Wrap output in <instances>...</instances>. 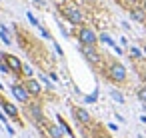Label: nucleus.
Wrapping results in <instances>:
<instances>
[{
    "label": "nucleus",
    "instance_id": "aec40b11",
    "mask_svg": "<svg viewBox=\"0 0 146 138\" xmlns=\"http://www.w3.org/2000/svg\"><path fill=\"white\" fill-rule=\"evenodd\" d=\"M0 122H2L4 126H8V116H6V114H4L2 110H0Z\"/></svg>",
    "mask_w": 146,
    "mask_h": 138
},
{
    "label": "nucleus",
    "instance_id": "1a4fd4ad",
    "mask_svg": "<svg viewBox=\"0 0 146 138\" xmlns=\"http://www.w3.org/2000/svg\"><path fill=\"white\" fill-rule=\"evenodd\" d=\"M0 106H2L4 114H6L8 118H12V120L20 122V112H18V108H16L14 104H10V102H8L6 98H0Z\"/></svg>",
    "mask_w": 146,
    "mask_h": 138
},
{
    "label": "nucleus",
    "instance_id": "f3484780",
    "mask_svg": "<svg viewBox=\"0 0 146 138\" xmlns=\"http://www.w3.org/2000/svg\"><path fill=\"white\" fill-rule=\"evenodd\" d=\"M110 96H112V98H114L118 104H124V96H122L118 90H112V92H110Z\"/></svg>",
    "mask_w": 146,
    "mask_h": 138
},
{
    "label": "nucleus",
    "instance_id": "4468645a",
    "mask_svg": "<svg viewBox=\"0 0 146 138\" xmlns=\"http://www.w3.org/2000/svg\"><path fill=\"white\" fill-rule=\"evenodd\" d=\"M0 38H2V42H4L6 46H10V44H12V38L8 36V32H6L4 28H2V30H0Z\"/></svg>",
    "mask_w": 146,
    "mask_h": 138
},
{
    "label": "nucleus",
    "instance_id": "39448f33",
    "mask_svg": "<svg viewBox=\"0 0 146 138\" xmlns=\"http://www.w3.org/2000/svg\"><path fill=\"white\" fill-rule=\"evenodd\" d=\"M26 112H28V116H30L36 124H46L44 110H42V106H40L38 102H30V104H26Z\"/></svg>",
    "mask_w": 146,
    "mask_h": 138
},
{
    "label": "nucleus",
    "instance_id": "2eb2a0df",
    "mask_svg": "<svg viewBox=\"0 0 146 138\" xmlns=\"http://www.w3.org/2000/svg\"><path fill=\"white\" fill-rule=\"evenodd\" d=\"M32 74H34V70H32V66H28V64H24V66H22V76H24V78H32Z\"/></svg>",
    "mask_w": 146,
    "mask_h": 138
},
{
    "label": "nucleus",
    "instance_id": "f8f14e48",
    "mask_svg": "<svg viewBox=\"0 0 146 138\" xmlns=\"http://www.w3.org/2000/svg\"><path fill=\"white\" fill-rule=\"evenodd\" d=\"M130 18L136 20V22H146V10L142 6H134L130 10Z\"/></svg>",
    "mask_w": 146,
    "mask_h": 138
},
{
    "label": "nucleus",
    "instance_id": "393cba45",
    "mask_svg": "<svg viewBox=\"0 0 146 138\" xmlns=\"http://www.w3.org/2000/svg\"><path fill=\"white\" fill-rule=\"evenodd\" d=\"M6 130H8V134H12V136H14V128H12V126H10V124H8V126H6Z\"/></svg>",
    "mask_w": 146,
    "mask_h": 138
},
{
    "label": "nucleus",
    "instance_id": "bb28decb",
    "mask_svg": "<svg viewBox=\"0 0 146 138\" xmlns=\"http://www.w3.org/2000/svg\"><path fill=\"white\" fill-rule=\"evenodd\" d=\"M142 8H144V10H146V0H142Z\"/></svg>",
    "mask_w": 146,
    "mask_h": 138
},
{
    "label": "nucleus",
    "instance_id": "6e6552de",
    "mask_svg": "<svg viewBox=\"0 0 146 138\" xmlns=\"http://www.w3.org/2000/svg\"><path fill=\"white\" fill-rule=\"evenodd\" d=\"M2 58H4V60H6V64L10 66L12 74H14L16 78H20V76H22V66H24V64L20 62V58H18V56H14V54H4Z\"/></svg>",
    "mask_w": 146,
    "mask_h": 138
},
{
    "label": "nucleus",
    "instance_id": "423d86ee",
    "mask_svg": "<svg viewBox=\"0 0 146 138\" xmlns=\"http://www.w3.org/2000/svg\"><path fill=\"white\" fill-rule=\"evenodd\" d=\"M72 116H74V120L80 122L82 126H90V124H92V114H90L86 108H82V106H72Z\"/></svg>",
    "mask_w": 146,
    "mask_h": 138
},
{
    "label": "nucleus",
    "instance_id": "9b49d317",
    "mask_svg": "<svg viewBox=\"0 0 146 138\" xmlns=\"http://www.w3.org/2000/svg\"><path fill=\"white\" fill-rule=\"evenodd\" d=\"M44 126H46V132H48L50 138H64V136H66V130H64L58 122H56V124H54V122H46Z\"/></svg>",
    "mask_w": 146,
    "mask_h": 138
},
{
    "label": "nucleus",
    "instance_id": "412c9836",
    "mask_svg": "<svg viewBox=\"0 0 146 138\" xmlns=\"http://www.w3.org/2000/svg\"><path fill=\"white\" fill-rule=\"evenodd\" d=\"M26 16H28V20H30V24H34V26H38V20L32 16V12H26Z\"/></svg>",
    "mask_w": 146,
    "mask_h": 138
},
{
    "label": "nucleus",
    "instance_id": "7ed1b4c3",
    "mask_svg": "<svg viewBox=\"0 0 146 138\" xmlns=\"http://www.w3.org/2000/svg\"><path fill=\"white\" fill-rule=\"evenodd\" d=\"M76 36H78L80 46H96L98 40H100V36L96 34V30H94L92 26H86V24H82V26L78 28Z\"/></svg>",
    "mask_w": 146,
    "mask_h": 138
},
{
    "label": "nucleus",
    "instance_id": "dca6fc26",
    "mask_svg": "<svg viewBox=\"0 0 146 138\" xmlns=\"http://www.w3.org/2000/svg\"><path fill=\"white\" fill-rule=\"evenodd\" d=\"M136 96H138V100H140L142 104H146V86H142V88H138V92H136Z\"/></svg>",
    "mask_w": 146,
    "mask_h": 138
},
{
    "label": "nucleus",
    "instance_id": "20e7f679",
    "mask_svg": "<svg viewBox=\"0 0 146 138\" xmlns=\"http://www.w3.org/2000/svg\"><path fill=\"white\" fill-rule=\"evenodd\" d=\"M10 92H12V96L20 102V104H30L32 100V96H30V92L26 90V86H24V82H12L10 84Z\"/></svg>",
    "mask_w": 146,
    "mask_h": 138
},
{
    "label": "nucleus",
    "instance_id": "ddd939ff",
    "mask_svg": "<svg viewBox=\"0 0 146 138\" xmlns=\"http://www.w3.org/2000/svg\"><path fill=\"white\" fill-rule=\"evenodd\" d=\"M128 54H130V58H134V60H140V58L144 56V50H140V48L132 46V48L128 50Z\"/></svg>",
    "mask_w": 146,
    "mask_h": 138
},
{
    "label": "nucleus",
    "instance_id": "5701e85b",
    "mask_svg": "<svg viewBox=\"0 0 146 138\" xmlns=\"http://www.w3.org/2000/svg\"><path fill=\"white\" fill-rule=\"evenodd\" d=\"M96 98H98V96H96V92H94V94H90V96H86L84 100H86V102H96Z\"/></svg>",
    "mask_w": 146,
    "mask_h": 138
},
{
    "label": "nucleus",
    "instance_id": "f03ea898",
    "mask_svg": "<svg viewBox=\"0 0 146 138\" xmlns=\"http://www.w3.org/2000/svg\"><path fill=\"white\" fill-rule=\"evenodd\" d=\"M58 10H60V14L64 16V20H68V22L74 24V26H82L84 14H82V10H80L76 4H66V6H60Z\"/></svg>",
    "mask_w": 146,
    "mask_h": 138
},
{
    "label": "nucleus",
    "instance_id": "cd10ccee",
    "mask_svg": "<svg viewBox=\"0 0 146 138\" xmlns=\"http://www.w3.org/2000/svg\"><path fill=\"white\" fill-rule=\"evenodd\" d=\"M126 2H132V4H134V2H138V0H126Z\"/></svg>",
    "mask_w": 146,
    "mask_h": 138
},
{
    "label": "nucleus",
    "instance_id": "f257e3e1",
    "mask_svg": "<svg viewBox=\"0 0 146 138\" xmlns=\"http://www.w3.org/2000/svg\"><path fill=\"white\" fill-rule=\"evenodd\" d=\"M106 78L114 84H122L126 82L128 78V72H126V66L122 62H116V60H108L106 64Z\"/></svg>",
    "mask_w": 146,
    "mask_h": 138
},
{
    "label": "nucleus",
    "instance_id": "6ab92c4d",
    "mask_svg": "<svg viewBox=\"0 0 146 138\" xmlns=\"http://www.w3.org/2000/svg\"><path fill=\"white\" fill-rule=\"evenodd\" d=\"M100 40H102L104 44H108V46H112V48L116 46V44H114V40H112V38H110L108 34H100Z\"/></svg>",
    "mask_w": 146,
    "mask_h": 138
},
{
    "label": "nucleus",
    "instance_id": "c756f323",
    "mask_svg": "<svg viewBox=\"0 0 146 138\" xmlns=\"http://www.w3.org/2000/svg\"><path fill=\"white\" fill-rule=\"evenodd\" d=\"M34 2H38V4H40V2H42V0H34Z\"/></svg>",
    "mask_w": 146,
    "mask_h": 138
},
{
    "label": "nucleus",
    "instance_id": "c85d7f7f",
    "mask_svg": "<svg viewBox=\"0 0 146 138\" xmlns=\"http://www.w3.org/2000/svg\"><path fill=\"white\" fill-rule=\"evenodd\" d=\"M142 50H144V56H146V46H144V48H142Z\"/></svg>",
    "mask_w": 146,
    "mask_h": 138
},
{
    "label": "nucleus",
    "instance_id": "9d476101",
    "mask_svg": "<svg viewBox=\"0 0 146 138\" xmlns=\"http://www.w3.org/2000/svg\"><path fill=\"white\" fill-rule=\"evenodd\" d=\"M24 86H26V90L30 92L32 98H38L42 94V84L36 78H24Z\"/></svg>",
    "mask_w": 146,
    "mask_h": 138
},
{
    "label": "nucleus",
    "instance_id": "4be33fe9",
    "mask_svg": "<svg viewBox=\"0 0 146 138\" xmlns=\"http://www.w3.org/2000/svg\"><path fill=\"white\" fill-rule=\"evenodd\" d=\"M40 80L44 82V86H48V88H52V82H50V80H48V78H46L44 74H40Z\"/></svg>",
    "mask_w": 146,
    "mask_h": 138
},
{
    "label": "nucleus",
    "instance_id": "a211bd4d",
    "mask_svg": "<svg viewBox=\"0 0 146 138\" xmlns=\"http://www.w3.org/2000/svg\"><path fill=\"white\" fill-rule=\"evenodd\" d=\"M0 70H2L4 74H12V70H10V66L6 64V60H4V58H0Z\"/></svg>",
    "mask_w": 146,
    "mask_h": 138
},
{
    "label": "nucleus",
    "instance_id": "b1692460",
    "mask_svg": "<svg viewBox=\"0 0 146 138\" xmlns=\"http://www.w3.org/2000/svg\"><path fill=\"white\" fill-rule=\"evenodd\" d=\"M42 36H44V38H52V36H50V32H48L46 28H42Z\"/></svg>",
    "mask_w": 146,
    "mask_h": 138
},
{
    "label": "nucleus",
    "instance_id": "a878e982",
    "mask_svg": "<svg viewBox=\"0 0 146 138\" xmlns=\"http://www.w3.org/2000/svg\"><path fill=\"white\" fill-rule=\"evenodd\" d=\"M94 138H110V136H108V134H96Z\"/></svg>",
    "mask_w": 146,
    "mask_h": 138
},
{
    "label": "nucleus",
    "instance_id": "0eeeda50",
    "mask_svg": "<svg viewBox=\"0 0 146 138\" xmlns=\"http://www.w3.org/2000/svg\"><path fill=\"white\" fill-rule=\"evenodd\" d=\"M80 50H82V54H84V58L88 60V62H92V64H102V54L98 52V48L96 46H80Z\"/></svg>",
    "mask_w": 146,
    "mask_h": 138
}]
</instances>
